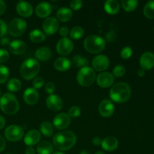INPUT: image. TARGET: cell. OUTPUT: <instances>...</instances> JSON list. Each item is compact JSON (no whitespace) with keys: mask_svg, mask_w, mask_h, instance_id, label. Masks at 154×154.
<instances>
[{"mask_svg":"<svg viewBox=\"0 0 154 154\" xmlns=\"http://www.w3.org/2000/svg\"><path fill=\"white\" fill-rule=\"evenodd\" d=\"M36 150L38 154H52L54 147L51 142L45 141L38 144Z\"/></svg>","mask_w":154,"mask_h":154,"instance_id":"cell-27","label":"cell"},{"mask_svg":"<svg viewBox=\"0 0 154 154\" xmlns=\"http://www.w3.org/2000/svg\"><path fill=\"white\" fill-rule=\"evenodd\" d=\"M72 64L76 68H84L88 65V60L80 55H76L72 59Z\"/></svg>","mask_w":154,"mask_h":154,"instance_id":"cell-30","label":"cell"},{"mask_svg":"<svg viewBox=\"0 0 154 154\" xmlns=\"http://www.w3.org/2000/svg\"><path fill=\"white\" fill-rule=\"evenodd\" d=\"M6 154H11V153H6Z\"/></svg>","mask_w":154,"mask_h":154,"instance_id":"cell-56","label":"cell"},{"mask_svg":"<svg viewBox=\"0 0 154 154\" xmlns=\"http://www.w3.org/2000/svg\"><path fill=\"white\" fill-rule=\"evenodd\" d=\"M73 14L72 11L68 8H61L57 11V17L61 22H67L72 19Z\"/></svg>","mask_w":154,"mask_h":154,"instance_id":"cell-26","label":"cell"},{"mask_svg":"<svg viewBox=\"0 0 154 154\" xmlns=\"http://www.w3.org/2000/svg\"><path fill=\"white\" fill-rule=\"evenodd\" d=\"M131 88L126 83L119 82L114 84L110 90V97L116 103H123L131 96Z\"/></svg>","mask_w":154,"mask_h":154,"instance_id":"cell-2","label":"cell"},{"mask_svg":"<svg viewBox=\"0 0 154 154\" xmlns=\"http://www.w3.org/2000/svg\"><path fill=\"white\" fill-rule=\"evenodd\" d=\"M81 113V108L78 106H72L71 107L70 109L69 110V114L68 115L71 117H73V118H76L80 116Z\"/></svg>","mask_w":154,"mask_h":154,"instance_id":"cell-37","label":"cell"},{"mask_svg":"<svg viewBox=\"0 0 154 154\" xmlns=\"http://www.w3.org/2000/svg\"><path fill=\"white\" fill-rule=\"evenodd\" d=\"M144 14L148 19H154V1H149L144 8Z\"/></svg>","mask_w":154,"mask_h":154,"instance_id":"cell-31","label":"cell"},{"mask_svg":"<svg viewBox=\"0 0 154 154\" xmlns=\"http://www.w3.org/2000/svg\"><path fill=\"white\" fill-rule=\"evenodd\" d=\"M45 91H46V93H48V94H50V95H52L53 93H54V91H55L56 87H55V85H54V83L48 82L46 84H45Z\"/></svg>","mask_w":154,"mask_h":154,"instance_id":"cell-42","label":"cell"},{"mask_svg":"<svg viewBox=\"0 0 154 154\" xmlns=\"http://www.w3.org/2000/svg\"><path fill=\"white\" fill-rule=\"evenodd\" d=\"M9 78V71L7 67L0 64V84H3Z\"/></svg>","mask_w":154,"mask_h":154,"instance_id":"cell-35","label":"cell"},{"mask_svg":"<svg viewBox=\"0 0 154 154\" xmlns=\"http://www.w3.org/2000/svg\"><path fill=\"white\" fill-rule=\"evenodd\" d=\"M97 84L102 88H108L114 84V78L112 74L109 72H102L98 75L96 78Z\"/></svg>","mask_w":154,"mask_h":154,"instance_id":"cell-15","label":"cell"},{"mask_svg":"<svg viewBox=\"0 0 154 154\" xmlns=\"http://www.w3.org/2000/svg\"><path fill=\"white\" fill-rule=\"evenodd\" d=\"M60 24L57 18L48 17L43 23V30L47 35L55 34L59 30Z\"/></svg>","mask_w":154,"mask_h":154,"instance_id":"cell-12","label":"cell"},{"mask_svg":"<svg viewBox=\"0 0 154 154\" xmlns=\"http://www.w3.org/2000/svg\"><path fill=\"white\" fill-rule=\"evenodd\" d=\"M39 94L34 88H27L23 93V100L27 105H32L38 102Z\"/></svg>","mask_w":154,"mask_h":154,"instance_id":"cell-19","label":"cell"},{"mask_svg":"<svg viewBox=\"0 0 154 154\" xmlns=\"http://www.w3.org/2000/svg\"><path fill=\"white\" fill-rule=\"evenodd\" d=\"M6 147V143L4 138L0 135V152L3 151Z\"/></svg>","mask_w":154,"mask_h":154,"instance_id":"cell-47","label":"cell"},{"mask_svg":"<svg viewBox=\"0 0 154 154\" xmlns=\"http://www.w3.org/2000/svg\"><path fill=\"white\" fill-rule=\"evenodd\" d=\"M125 73H126V69L122 65H117L113 69V75L117 78L123 77L125 75Z\"/></svg>","mask_w":154,"mask_h":154,"instance_id":"cell-36","label":"cell"},{"mask_svg":"<svg viewBox=\"0 0 154 154\" xmlns=\"http://www.w3.org/2000/svg\"><path fill=\"white\" fill-rule=\"evenodd\" d=\"M0 96H1V89H0Z\"/></svg>","mask_w":154,"mask_h":154,"instance_id":"cell-55","label":"cell"},{"mask_svg":"<svg viewBox=\"0 0 154 154\" xmlns=\"http://www.w3.org/2000/svg\"><path fill=\"white\" fill-rule=\"evenodd\" d=\"M41 140V133L36 129L29 131L24 137V143L29 147L37 144Z\"/></svg>","mask_w":154,"mask_h":154,"instance_id":"cell-18","label":"cell"},{"mask_svg":"<svg viewBox=\"0 0 154 154\" xmlns=\"http://www.w3.org/2000/svg\"><path fill=\"white\" fill-rule=\"evenodd\" d=\"M74 48V44L70 38H63L57 45V51L62 56L69 55L72 53Z\"/></svg>","mask_w":154,"mask_h":154,"instance_id":"cell-9","label":"cell"},{"mask_svg":"<svg viewBox=\"0 0 154 154\" xmlns=\"http://www.w3.org/2000/svg\"><path fill=\"white\" fill-rule=\"evenodd\" d=\"M53 123L56 129L59 130H63L69 127L71 123V118L66 113H60L54 117Z\"/></svg>","mask_w":154,"mask_h":154,"instance_id":"cell-10","label":"cell"},{"mask_svg":"<svg viewBox=\"0 0 154 154\" xmlns=\"http://www.w3.org/2000/svg\"><path fill=\"white\" fill-rule=\"evenodd\" d=\"M115 37H116V34L114 31L109 32L106 35V38L107 39H108V42H112V41L115 38Z\"/></svg>","mask_w":154,"mask_h":154,"instance_id":"cell-45","label":"cell"},{"mask_svg":"<svg viewBox=\"0 0 154 154\" xmlns=\"http://www.w3.org/2000/svg\"><path fill=\"white\" fill-rule=\"evenodd\" d=\"M54 66L57 70L60 72H66L70 69L71 62L66 57H60L54 61Z\"/></svg>","mask_w":154,"mask_h":154,"instance_id":"cell-23","label":"cell"},{"mask_svg":"<svg viewBox=\"0 0 154 154\" xmlns=\"http://www.w3.org/2000/svg\"><path fill=\"white\" fill-rule=\"evenodd\" d=\"M69 29L68 27L63 26L60 29V35L62 36V37L66 38V36L69 35Z\"/></svg>","mask_w":154,"mask_h":154,"instance_id":"cell-44","label":"cell"},{"mask_svg":"<svg viewBox=\"0 0 154 154\" xmlns=\"http://www.w3.org/2000/svg\"><path fill=\"white\" fill-rule=\"evenodd\" d=\"M35 57L38 60L41 61H48L51 59V56H52V53H51V49L47 47H42L39 48L37 51H35Z\"/></svg>","mask_w":154,"mask_h":154,"instance_id":"cell-24","label":"cell"},{"mask_svg":"<svg viewBox=\"0 0 154 154\" xmlns=\"http://www.w3.org/2000/svg\"><path fill=\"white\" fill-rule=\"evenodd\" d=\"M26 29V23L21 18H14L12 20L8 26V30L10 35L14 37L20 36Z\"/></svg>","mask_w":154,"mask_h":154,"instance_id":"cell-7","label":"cell"},{"mask_svg":"<svg viewBox=\"0 0 154 154\" xmlns=\"http://www.w3.org/2000/svg\"><path fill=\"white\" fill-rule=\"evenodd\" d=\"M26 154H35V150L32 147H28L26 149Z\"/></svg>","mask_w":154,"mask_h":154,"instance_id":"cell-50","label":"cell"},{"mask_svg":"<svg viewBox=\"0 0 154 154\" xmlns=\"http://www.w3.org/2000/svg\"><path fill=\"white\" fill-rule=\"evenodd\" d=\"M105 11L109 14H116L120 11V4L117 0H108L105 2Z\"/></svg>","mask_w":154,"mask_h":154,"instance_id":"cell-25","label":"cell"},{"mask_svg":"<svg viewBox=\"0 0 154 154\" xmlns=\"http://www.w3.org/2000/svg\"><path fill=\"white\" fill-rule=\"evenodd\" d=\"M21 88V82L17 78H12L8 82L7 89L10 92H17Z\"/></svg>","mask_w":154,"mask_h":154,"instance_id":"cell-32","label":"cell"},{"mask_svg":"<svg viewBox=\"0 0 154 154\" xmlns=\"http://www.w3.org/2000/svg\"><path fill=\"white\" fill-rule=\"evenodd\" d=\"M93 69L98 72H103V71L106 70L110 65L109 59L107 56L105 55H98L93 59Z\"/></svg>","mask_w":154,"mask_h":154,"instance_id":"cell-11","label":"cell"},{"mask_svg":"<svg viewBox=\"0 0 154 154\" xmlns=\"http://www.w3.org/2000/svg\"><path fill=\"white\" fill-rule=\"evenodd\" d=\"M52 11V6L48 2H41L36 6L35 13L40 18H45L49 16Z\"/></svg>","mask_w":154,"mask_h":154,"instance_id":"cell-22","label":"cell"},{"mask_svg":"<svg viewBox=\"0 0 154 154\" xmlns=\"http://www.w3.org/2000/svg\"><path fill=\"white\" fill-rule=\"evenodd\" d=\"M40 71V64L36 60L29 58L22 63L20 67V75L25 80H32L35 78Z\"/></svg>","mask_w":154,"mask_h":154,"instance_id":"cell-4","label":"cell"},{"mask_svg":"<svg viewBox=\"0 0 154 154\" xmlns=\"http://www.w3.org/2000/svg\"><path fill=\"white\" fill-rule=\"evenodd\" d=\"M40 130L45 136L51 137L54 133V126L50 122H43L40 126Z\"/></svg>","mask_w":154,"mask_h":154,"instance_id":"cell-29","label":"cell"},{"mask_svg":"<svg viewBox=\"0 0 154 154\" xmlns=\"http://www.w3.org/2000/svg\"><path fill=\"white\" fill-rule=\"evenodd\" d=\"M32 84L34 89H35V90L36 89H40L45 84V80L42 77H38V78H36L33 80Z\"/></svg>","mask_w":154,"mask_h":154,"instance_id":"cell-39","label":"cell"},{"mask_svg":"<svg viewBox=\"0 0 154 154\" xmlns=\"http://www.w3.org/2000/svg\"><path fill=\"white\" fill-rule=\"evenodd\" d=\"M52 154H64L63 153H62V152H59V151H57V152H54Z\"/></svg>","mask_w":154,"mask_h":154,"instance_id":"cell-53","label":"cell"},{"mask_svg":"<svg viewBox=\"0 0 154 154\" xmlns=\"http://www.w3.org/2000/svg\"><path fill=\"white\" fill-rule=\"evenodd\" d=\"M10 43L11 42L10 41H9V39L6 37L2 38L1 40H0V44H1L2 46H7V45H10Z\"/></svg>","mask_w":154,"mask_h":154,"instance_id":"cell-48","label":"cell"},{"mask_svg":"<svg viewBox=\"0 0 154 154\" xmlns=\"http://www.w3.org/2000/svg\"><path fill=\"white\" fill-rule=\"evenodd\" d=\"M132 55V50L130 47H125L123 48L120 53V56L124 60H127V59L130 58Z\"/></svg>","mask_w":154,"mask_h":154,"instance_id":"cell-38","label":"cell"},{"mask_svg":"<svg viewBox=\"0 0 154 154\" xmlns=\"http://www.w3.org/2000/svg\"><path fill=\"white\" fill-rule=\"evenodd\" d=\"M9 50L14 55H21L26 51V45L21 40H14L9 45Z\"/></svg>","mask_w":154,"mask_h":154,"instance_id":"cell-20","label":"cell"},{"mask_svg":"<svg viewBox=\"0 0 154 154\" xmlns=\"http://www.w3.org/2000/svg\"><path fill=\"white\" fill-rule=\"evenodd\" d=\"M102 147L106 151H114L118 147L119 141L115 137L109 136L102 141Z\"/></svg>","mask_w":154,"mask_h":154,"instance_id":"cell-21","label":"cell"},{"mask_svg":"<svg viewBox=\"0 0 154 154\" xmlns=\"http://www.w3.org/2000/svg\"><path fill=\"white\" fill-rule=\"evenodd\" d=\"M96 154H105V153H104L103 151H101V150H99V151L96 152Z\"/></svg>","mask_w":154,"mask_h":154,"instance_id":"cell-54","label":"cell"},{"mask_svg":"<svg viewBox=\"0 0 154 154\" xmlns=\"http://www.w3.org/2000/svg\"><path fill=\"white\" fill-rule=\"evenodd\" d=\"M137 73H138V75L139 77H143V76H144V75H145V70L141 69H139V70L138 71V72H137Z\"/></svg>","mask_w":154,"mask_h":154,"instance_id":"cell-52","label":"cell"},{"mask_svg":"<svg viewBox=\"0 0 154 154\" xmlns=\"http://www.w3.org/2000/svg\"><path fill=\"white\" fill-rule=\"evenodd\" d=\"M0 108L5 114L14 115L20 108L19 102L14 95L6 93L0 98Z\"/></svg>","mask_w":154,"mask_h":154,"instance_id":"cell-3","label":"cell"},{"mask_svg":"<svg viewBox=\"0 0 154 154\" xmlns=\"http://www.w3.org/2000/svg\"><path fill=\"white\" fill-rule=\"evenodd\" d=\"M84 48L91 54H99L105 48L106 42L105 39L96 35H91L84 40Z\"/></svg>","mask_w":154,"mask_h":154,"instance_id":"cell-5","label":"cell"},{"mask_svg":"<svg viewBox=\"0 0 154 154\" xmlns=\"http://www.w3.org/2000/svg\"><path fill=\"white\" fill-rule=\"evenodd\" d=\"M5 126V120L2 116L0 115V129L4 128Z\"/></svg>","mask_w":154,"mask_h":154,"instance_id":"cell-51","label":"cell"},{"mask_svg":"<svg viewBox=\"0 0 154 154\" xmlns=\"http://www.w3.org/2000/svg\"><path fill=\"white\" fill-rule=\"evenodd\" d=\"M140 65L144 70H150L154 67V54L151 52H145L140 58Z\"/></svg>","mask_w":154,"mask_h":154,"instance_id":"cell-16","label":"cell"},{"mask_svg":"<svg viewBox=\"0 0 154 154\" xmlns=\"http://www.w3.org/2000/svg\"><path fill=\"white\" fill-rule=\"evenodd\" d=\"M122 6H123V9H124L127 12H131L133 11L134 10H135V8H137L138 4V1H135V0H123L121 2Z\"/></svg>","mask_w":154,"mask_h":154,"instance_id":"cell-33","label":"cell"},{"mask_svg":"<svg viewBox=\"0 0 154 154\" xmlns=\"http://www.w3.org/2000/svg\"><path fill=\"white\" fill-rule=\"evenodd\" d=\"M5 136L10 141H17L23 136V130L20 126L11 125L6 128Z\"/></svg>","mask_w":154,"mask_h":154,"instance_id":"cell-8","label":"cell"},{"mask_svg":"<svg viewBox=\"0 0 154 154\" xmlns=\"http://www.w3.org/2000/svg\"><path fill=\"white\" fill-rule=\"evenodd\" d=\"M46 105L51 111H59L62 109L63 102L61 98L57 95H50L46 99Z\"/></svg>","mask_w":154,"mask_h":154,"instance_id":"cell-13","label":"cell"},{"mask_svg":"<svg viewBox=\"0 0 154 154\" xmlns=\"http://www.w3.org/2000/svg\"><path fill=\"white\" fill-rule=\"evenodd\" d=\"M8 26L6 25L5 22L2 20H0V38H3L5 35L7 33Z\"/></svg>","mask_w":154,"mask_h":154,"instance_id":"cell-43","label":"cell"},{"mask_svg":"<svg viewBox=\"0 0 154 154\" xmlns=\"http://www.w3.org/2000/svg\"><path fill=\"white\" fill-rule=\"evenodd\" d=\"M83 2L81 0H72L70 2V7L72 10L78 11L81 8Z\"/></svg>","mask_w":154,"mask_h":154,"instance_id":"cell-40","label":"cell"},{"mask_svg":"<svg viewBox=\"0 0 154 154\" xmlns=\"http://www.w3.org/2000/svg\"><path fill=\"white\" fill-rule=\"evenodd\" d=\"M96 72L92 68L86 66L81 68L77 75V81L83 87H90L96 81Z\"/></svg>","mask_w":154,"mask_h":154,"instance_id":"cell-6","label":"cell"},{"mask_svg":"<svg viewBox=\"0 0 154 154\" xmlns=\"http://www.w3.org/2000/svg\"><path fill=\"white\" fill-rule=\"evenodd\" d=\"M84 35V30L81 26H75L71 30L70 36L74 40H78L81 38Z\"/></svg>","mask_w":154,"mask_h":154,"instance_id":"cell-34","label":"cell"},{"mask_svg":"<svg viewBox=\"0 0 154 154\" xmlns=\"http://www.w3.org/2000/svg\"><path fill=\"white\" fill-rule=\"evenodd\" d=\"M9 54L6 50L0 49V63H5L8 60Z\"/></svg>","mask_w":154,"mask_h":154,"instance_id":"cell-41","label":"cell"},{"mask_svg":"<svg viewBox=\"0 0 154 154\" xmlns=\"http://www.w3.org/2000/svg\"><path fill=\"white\" fill-rule=\"evenodd\" d=\"M17 13L23 17H29L33 13V7L30 3L26 2H19L16 6Z\"/></svg>","mask_w":154,"mask_h":154,"instance_id":"cell-17","label":"cell"},{"mask_svg":"<svg viewBox=\"0 0 154 154\" xmlns=\"http://www.w3.org/2000/svg\"><path fill=\"white\" fill-rule=\"evenodd\" d=\"M6 11V5L4 1L0 0V15L3 14Z\"/></svg>","mask_w":154,"mask_h":154,"instance_id":"cell-46","label":"cell"},{"mask_svg":"<svg viewBox=\"0 0 154 154\" xmlns=\"http://www.w3.org/2000/svg\"><path fill=\"white\" fill-rule=\"evenodd\" d=\"M92 142H93V144H94L95 146H99L102 144V140H101V138H99V137H95V138H93Z\"/></svg>","mask_w":154,"mask_h":154,"instance_id":"cell-49","label":"cell"},{"mask_svg":"<svg viewBox=\"0 0 154 154\" xmlns=\"http://www.w3.org/2000/svg\"><path fill=\"white\" fill-rule=\"evenodd\" d=\"M77 141V137L72 131H63L58 132L53 138L54 146L58 150L66 151L75 146Z\"/></svg>","mask_w":154,"mask_h":154,"instance_id":"cell-1","label":"cell"},{"mask_svg":"<svg viewBox=\"0 0 154 154\" xmlns=\"http://www.w3.org/2000/svg\"><path fill=\"white\" fill-rule=\"evenodd\" d=\"M29 38L34 43H41L46 38V35L43 32L39 29H33L29 33Z\"/></svg>","mask_w":154,"mask_h":154,"instance_id":"cell-28","label":"cell"},{"mask_svg":"<svg viewBox=\"0 0 154 154\" xmlns=\"http://www.w3.org/2000/svg\"><path fill=\"white\" fill-rule=\"evenodd\" d=\"M99 112L103 117H109L114 114V105L112 102L108 99H104L99 106Z\"/></svg>","mask_w":154,"mask_h":154,"instance_id":"cell-14","label":"cell"}]
</instances>
